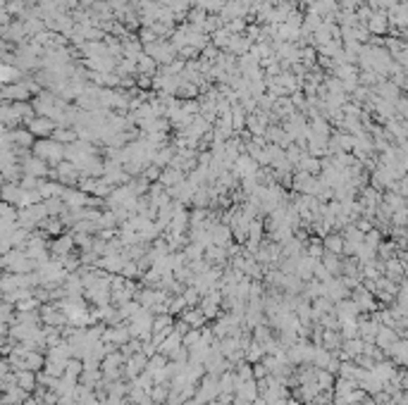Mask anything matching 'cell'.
<instances>
[{
    "label": "cell",
    "mask_w": 408,
    "mask_h": 405,
    "mask_svg": "<svg viewBox=\"0 0 408 405\" xmlns=\"http://www.w3.org/2000/svg\"><path fill=\"white\" fill-rule=\"evenodd\" d=\"M325 250H330V253H341L346 246V241H341V236L337 234H330V236H325Z\"/></svg>",
    "instance_id": "cell-5"
},
{
    "label": "cell",
    "mask_w": 408,
    "mask_h": 405,
    "mask_svg": "<svg viewBox=\"0 0 408 405\" xmlns=\"http://www.w3.org/2000/svg\"><path fill=\"white\" fill-rule=\"evenodd\" d=\"M36 382H39V377H34L32 369H24V372L17 374V386H22L24 391H32L36 386Z\"/></svg>",
    "instance_id": "cell-3"
},
{
    "label": "cell",
    "mask_w": 408,
    "mask_h": 405,
    "mask_svg": "<svg viewBox=\"0 0 408 405\" xmlns=\"http://www.w3.org/2000/svg\"><path fill=\"white\" fill-rule=\"evenodd\" d=\"M72 250H74V236H60V239H55V241L50 243V253L53 255H70Z\"/></svg>",
    "instance_id": "cell-1"
},
{
    "label": "cell",
    "mask_w": 408,
    "mask_h": 405,
    "mask_svg": "<svg viewBox=\"0 0 408 405\" xmlns=\"http://www.w3.org/2000/svg\"><path fill=\"white\" fill-rule=\"evenodd\" d=\"M3 198H5V203L15 205L17 210H19L22 198H24V188L19 186V184H5V188H3Z\"/></svg>",
    "instance_id": "cell-2"
},
{
    "label": "cell",
    "mask_w": 408,
    "mask_h": 405,
    "mask_svg": "<svg viewBox=\"0 0 408 405\" xmlns=\"http://www.w3.org/2000/svg\"><path fill=\"white\" fill-rule=\"evenodd\" d=\"M24 172H26L29 177H43V174L48 172V167L43 164V160L39 157V160H29V162L24 164Z\"/></svg>",
    "instance_id": "cell-4"
}]
</instances>
